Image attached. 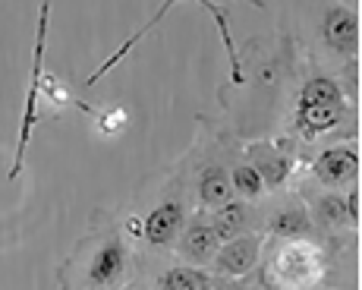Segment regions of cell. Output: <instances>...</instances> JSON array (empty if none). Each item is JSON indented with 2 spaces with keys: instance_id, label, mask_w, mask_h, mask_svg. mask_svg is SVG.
<instances>
[{
  "instance_id": "obj_9",
  "label": "cell",
  "mask_w": 362,
  "mask_h": 290,
  "mask_svg": "<svg viewBox=\"0 0 362 290\" xmlns=\"http://www.w3.org/2000/svg\"><path fill=\"white\" fill-rule=\"evenodd\" d=\"M186 205L180 196L173 199H161V202L155 205V209H148L142 218H139V240L142 243H148L151 250H167V246L177 243L180 231H183L186 224Z\"/></svg>"
},
{
  "instance_id": "obj_14",
  "label": "cell",
  "mask_w": 362,
  "mask_h": 290,
  "mask_svg": "<svg viewBox=\"0 0 362 290\" xmlns=\"http://www.w3.org/2000/svg\"><path fill=\"white\" fill-rule=\"evenodd\" d=\"M196 192H199L202 211H211V209H218V205L236 199L233 186H230V168H224V164H208V168L199 174Z\"/></svg>"
},
{
  "instance_id": "obj_15",
  "label": "cell",
  "mask_w": 362,
  "mask_h": 290,
  "mask_svg": "<svg viewBox=\"0 0 362 290\" xmlns=\"http://www.w3.org/2000/svg\"><path fill=\"white\" fill-rule=\"evenodd\" d=\"M214 278L196 265H170L158 274V290H211Z\"/></svg>"
},
{
  "instance_id": "obj_5",
  "label": "cell",
  "mask_w": 362,
  "mask_h": 290,
  "mask_svg": "<svg viewBox=\"0 0 362 290\" xmlns=\"http://www.w3.org/2000/svg\"><path fill=\"white\" fill-rule=\"evenodd\" d=\"M129 272V250L120 233H107L95 246L86 272H82V290H114Z\"/></svg>"
},
{
  "instance_id": "obj_4",
  "label": "cell",
  "mask_w": 362,
  "mask_h": 290,
  "mask_svg": "<svg viewBox=\"0 0 362 290\" xmlns=\"http://www.w3.org/2000/svg\"><path fill=\"white\" fill-rule=\"evenodd\" d=\"M359 142H340L322 149L309 164V177L315 180L318 190H346V186L359 183Z\"/></svg>"
},
{
  "instance_id": "obj_7",
  "label": "cell",
  "mask_w": 362,
  "mask_h": 290,
  "mask_svg": "<svg viewBox=\"0 0 362 290\" xmlns=\"http://www.w3.org/2000/svg\"><path fill=\"white\" fill-rule=\"evenodd\" d=\"M262 250H264V237L262 233H252V231L240 233V237H233V240H224L211 259V272L218 274V278L240 281L255 272V265H259V259H262Z\"/></svg>"
},
{
  "instance_id": "obj_18",
  "label": "cell",
  "mask_w": 362,
  "mask_h": 290,
  "mask_svg": "<svg viewBox=\"0 0 362 290\" xmlns=\"http://www.w3.org/2000/svg\"><path fill=\"white\" fill-rule=\"evenodd\" d=\"M344 202H346V215H350L353 231H356V227H359V183L346 186V190H344Z\"/></svg>"
},
{
  "instance_id": "obj_12",
  "label": "cell",
  "mask_w": 362,
  "mask_h": 290,
  "mask_svg": "<svg viewBox=\"0 0 362 290\" xmlns=\"http://www.w3.org/2000/svg\"><path fill=\"white\" fill-rule=\"evenodd\" d=\"M312 221L318 231L334 233V231H350V215H346V202H344V190H318L315 199L305 202Z\"/></svg>"
},
{
  "instance_id": "obj_1",
  "label": "cell",
  "mask_w": 362,
  "mask_h": 290,
  "mask_svg": "<svg viewBox=\"0 0 362 290\" xmlns=\"http://www.w3.org/2000/svg\"><path fill=\"white\" fill-rule=\"evenodd\" d=\"M350 120V98L340 88V82L334 76L315 73L303 82L293 110V127L299 139L315 142L322 136L337 133L344 123Z\"/></svg>"
},
{
  "instance_id": "obj_17",
  "label": "cell",
  "mask_w": 362,
  "mask_h": 290,
  "mask_svg": "<svg viewBox=\"0 0 362 290\" xmlns=\"http://www.w3.org/2000/svg\"><path fill=\"white\" fill-rule=\"evenodd\" d=\"M95 127L104 136H117L127 129V110L123 108H110V110H95Z\"/></svg>"
},
{
  "instance_id": "obj_16",
  "label": "cell",
  "mask_w": 362,
  "mask_h": 290,
  "mask_svg": "<svg viewBox=\"0 0 362 290\" xmlns=\"http://www.w3.org/2000/svg\"><path fill=\"white\" fill-rule=\"evenodd\" d=\"M230 186H233V196L236 199H243V202H262L264 199V183H262V177L255 174V168L249 161H236L233 168H230Z\"/></svg>"
},
{
  "instance_id": "obj_19",
  "label": "cell",
  "mask_w": 362,
  "mask_h": 290,
  "mask_svg": "<svg viewBox=\"0 0 362 290\" xmlns=\"http://www.w3.org/2000/svg\"><path fill=\"white\" fill-rule=\"evenodd\" d=\"M334 4H340V6H346V10H356L359 13V0H334Z\"/></svg>"
},
{
  "instance_id": "obj_3",
  "label": "cell",
  "mask_w": 362,
  "mask_h": 290,
  "mask_svg": "<svg viewBox=\"0 0 362 290\" xmlns=\"http://www.w3.org/2000/svg\"><path fill=\"white\" fill-rule=\"evenodd\" d=\"M51 4L54 0H41L38 10V29H35V57H32V86H29V98H25L23 110V127L16 136V151H13V164H10V180H16L23 174V161H25V149L32 142L35 123H38V86L45 79V45H47V23H51Z\"/></svg>"
},
{
  "instance_id": "obj_21",
  "label": "cell",
  "mask_w": 362,
  "mask_h": 290,
  "mask_svg": "<svg viewBox=\"0 0 362 290\" xmlns=\"http://www.w3.org/2000/svg\"><path fill=\"white\" fill-rule=\"evenodd\" d=\"M136 290H145V287H136Z\"/></svg>"
},
{
  "instance_id": "obj_11",
  "label": "cell",
  "mask_w": 362,
  "mask_h": 290,
  "mask_svg": "<svg viewBox=\"0 0 362 290\" xmlns=\"http://www.w3.org/2000/svg\"><path fill=\"white\" fill-rule=\"evenodd\" d=\"M264 233L271 240H315L318 227L312 221L309 209H305V202H287L268 215Z\"/></svg>"
},
{
  "instance_id": "obj_2",
  "label": "cell",
  "mask_w": 362,
  "mask_h": 290,
  "mask_svg": "<svg viewBox=\"0 0 362 290\" xmlns=\"http://www.w3.org/2000/svg\"><path fill=\"white\" fill-rule=\"evenodd\" d=\"M328 274V259L315 240H277L264 262V284L271 290H315Z\"/></svg>"
},
{
  "instance_id": "obj_6",
  "label": "cell",
  "mask_w": 362,
  "mask_h": 290,
  "mask_svg": "<svg viewBox=\"0 0 362 290\" xmlns=\"http://www.w3.org/2000/svg\"><path fill=\"white\" fill-rule=\"evenodd\" d=\"M243 161H249L255 168V174L262 177L264 190L268 192H281L287 190V183L293 180L299 161L296 155L287 149V145L281 142H268V139H259V142H249L246 145V158Z\"/></svg>"
},
{
  "instance_id": "obj_13",
  "label": "cell",
  "mask_w": 362,
  "mask_h": 290,
  "mask_svg": "<svg viewBox=\"0 0 362 290\" xmlns=\"http://www.w3.org/2000/svg\"><path fill=\"white\" fill-rule=\"evenodd\" d=\"M205 218H208V224H211V231L218 233L221 243L252 231V209H249V202H243V199H230V202L205 211Z\"/></svg>"
},
{
  "instance_id": "obj_20",
  "label": "cell",
  "mask_w": 362,
  "mask_h": 290,
  "mask_svg": "<svg viewBox=\"0 0 362 290\" xmlns=\"http://www.w3.org/2000/svg\"><path fill=\"white\" fill-rule=\"evenodd\" d=\"M246 4H252V6H264V0H246Z\"/></svg>"
},
{
  "instance_id": "obj_10",
  "label": "cell",
  "mask_w": 362,
  "mask_h": 290,
  "mask_svg": "<svg viewBox=\"0 0 362 290\" xmlns=\"http://www.w3.org/2000/svg\"><path fill=\"white\" fill-rule=\"evenodd\" d=\"M218 246H221V240H218V233L211 231V224H208L205 211L196 218H186L183 231H180V237H177V255L186 265H196V268L211 265Z\"/></svg>"
},
{
  "instance_id": "obj_8",
  "label": "cell",
  "mask_w": 362,
  "mask_h": 290,
  "mask_svg": "<svg viewBox=\"0 0 362 290\" xmlns=\"http://www.w3.org/2000/svg\"><path fill=\"white\" fill-rule=\"evenodd\" d=\"M359 38H362V29H359V13L356 10H346V6L328 4L322 6V41L331 54L344 60H356L359 57Z\"/></svg>"
}]
</instances>
